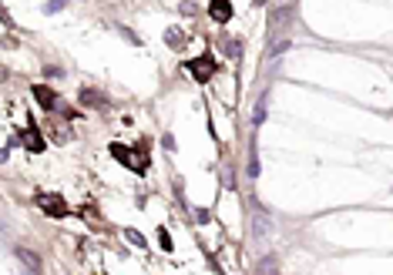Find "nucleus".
Returning a JSON list of instances; mask_svg holds the SVG:
<instances>
[{
    "label": "nucleus",
    "mask_w": 393,
    "mask_h": 275,
    "mask_svg": "<svg viewBox=\"0 0 393 275\" xmlns=\"http://www.w3.org/2000/svg\"><path fill=\"white\" fill-rule=\"evenodd\" d=\"M249 175H252V178H256V175H259V161H256V154H252V158H249Z\"/></svg>",
    "instance_id": "ddd939ff"
},
{
    "label": "nucleus",
    "mask_w": 393,
    "mask_h": 275,
    "mask_svg": "<svg viewBox=\"0 0 393 275\" xmlns=\"http://www.w3.org/2000/svg\"><path fill=\"white\" fill-rule=\"evenodd\" d=\"M64 3H67V0H51V3H47V10H51V14H54V10H61V7H64Z\"/></svg>",
    "instance_id": "2eb2a0df"
},
{
    "label": "nucleus",
    "mask_w": 393,
    "mask_h": 275,
    "mask_svg": "<svg viewBox=\"0 0 393 275\" xmlns=\"http://www.w3.org/2000/svg\"><path fill=\"white\" fill-rule=\"evenodd\" d=\"M84 104H91V108H98V104H101V108H104V97H101V94H94V91H84Z\"/></svg>",
    "instance_id": "9d476101"
},
{
    "label": "nucleus",
    "mask_w": 393,
    "mask_h": 275,
    "mask_svg": "<svg viewBox=\"0 0 393 275\" xmlns=\"http://www.w3.org/2000/svg\"><path fill=\"white\" fill-rule=\"evenodd\" d=\"M111 154L118 158V161H121V165H128V168L134 165V168H138V158H134V154H131L125 145H111Z\"/></svg>",
    "instance_id": "39448f33"
},
{
    "label": "nucleus",
    "mask_w": 393,
    "mask_h": 275,
    "mask_svg": "<svg viewBox=\"0 0 393 275\" xmlns=\"http://www.w3.org/2000/svg\"><path fill=\"white\" fill-rule=\"evenodd\" d=\"M165 37H168V40H171V47H182V44H178V31H175V27H171V31H168V34H165Z\"/></svg>",
    "instance_id": "4468645a"
},
{
    "label": "nucleus",
    "mask_w": 393,
    "mask_h": 275,
    "mask_svg": "<svg viewBox=\"0 0 393 275\" xmlns=\"http://www.w3.org/2000/svg\"><path fill=\"white\" fill-rule=\"evenodd\" d=\"M37 202H40V208H44V212H51V215H57V218H64V215H67V208H64V198H61V195H40Z\"/></svg>",
    "instance_id": "f03ea898"
},
{
    "label": "nucleus",
    "mask_w": 393,
    "mask_h": 275,
    "mask_svg": "<svg viewBox=\"0 0 393 275\" xmlns=\"http://www.w3.org/2000/svg\"><path fill=\"white\" fill-rule=\"evenodd\" d=\"M24 138H27V145H31V151H44V141H40V134L34 128H27V134H24Z\"/></svg>",
    "instance_id": "1a4fd4ad"
},
{
    "label": "nucleus",
    "mask_w": 393,
    "mask_h": 275,
    "mask_svg": "<svg viewBox=\"0 0 393 275\" xmlns=\"http://www.w3.org/2000/svg\"><path fill=\"white\" fill-rule=\"evenodd\" d=\"M17 258H24V265H27L31 272H37V269H40L37 255H34V252H27V248H17Z\"/></svg>",
    "instance_id": "0eeeda50"
},
{
    "label": "nucleus",
    "mask_w": 393,
    "mask_h": 275,
    "mask_svg": "<svg viewBox=\"0 0 393 275\" xmlns=\"http://www.w3.org/2000/svg\"><path fill=\"white\" fill-rule=\"evenodd\" d=\"M34 97H37L40 108H47V111L57 108V94L51 91V88H44V84H37V88H34Z\"/></svg>",
    "instance_id": "7ed1b4c3"
},
{
    "label": "nucleus",
    "mask_w": 393,
    "mask_h": 275,
    "mask_svg": "<svg viewBox=\"0 0 393 275\" xmlns=\"http://www.w3.org/2000/svg\"><path fill=\"white\" fill-rule=\"evenodd\" d=\"M208 10H212V17L219 20V24H225V20L232 17V3H229V0H212Z\"/></svg>",
    "instance_id": "20e7f679"
},
{
    "label": "nucleus",
    "mask_w": 393,
    "mask_h": 275,
    "mask_svg": "<svg viewBox=\"0 0 393 275\" xmlns=\"http://www.w3.org/2000/svg\"><path fill=\"white\" fill-rule=\"evenodd\" d=\"M222 44H225V54H232V57L242 54V40H235V37H225Z\"/></svg>",
    "instance_id": "6e6552de"
},
{
    "label": "nucleus",
    "mask_w": 393,
    "mask_h": 275,
    "mask_svg": "<svg viewBox=\"0 0 393 275\" xmlns=\"http://www.w3.org/2000/svg\"><path fill=\"white\" fill-rule=\"evenodd\" d=\"M286 24H293V7H279L276 10V17H272V31H279Z\"/></svg>",
    "instance_id": "423d86ee"
},
{
    "label": "nucleus",
    "mask_w": 393,
    "mask_h": 275,
    "mask_svg": "<svg viewBox=\"0 0 393 275\" xmlns=\"http://www.w3.org/2000/svg\"><path fill=\"white\" fill-rule=\"evenodd\" d=\"M286 47H289V40H286V37H282V40H276V44H272V47H269V54L276 57V54H282V51H286Z\"/></svg>",
    "instance_id": "9b49d317"
},
{
    "label": "nucleus",
    "mask_w": 393,
    "mask_h": 275,
    "mask_svg": "<svg viewBox=\"0 0 393 275\" xmlns=\"http://www.w3.org/2000/svg\"><path fill=\"white\" fill-rule=\"evenodd\" d=\"M125 235H128V239L134 242V245H145V239H141V235H138V232H134V228H128V232H125Z\"/></svg>",
    "instance_id": "f8f14e48"
},
{
    "label": "nucleus",
    "mask_w": 393,
    "mask_h": 275,
    "mask_svg": "<svg viewBox=\"0 0 393 275\" xmlns=\"http://www.w3.org/2000/svg\"><path fill=\"white\" fill-rule=\"evenodd\" d=\"M188 71H192V77H195L198 84H205L208 77L215 74V64H212L208 54H202V57H195V61H188Z\"/></svg>",
    "instance_id": "f257e3e1"
}]
</instances>
